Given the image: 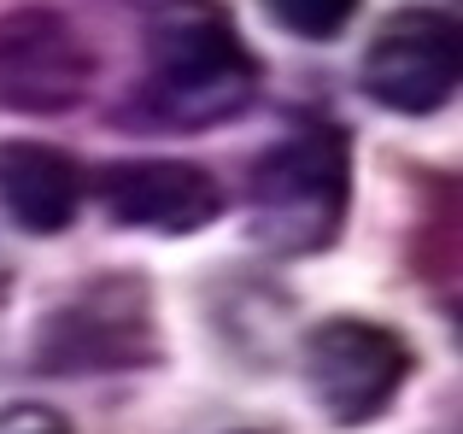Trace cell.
Returning <instances> with one entry per match:
<instances>
[{
	"label": "cell",
	"mask_w": 463,
	"mask_h": 434,
	"mask_svg": "<svg viewBox=\"0 0 463 434\" xmlns=\"http://www.w3.org/2000/svg\"><path fill=\"white\" fill-rule=\"evenodd\" d=\"M141 106L165 129H217L259 94V59L241 42L223 0H158L147 12Z\"/></svg>",
	"instance_id": "cell-1"
},
{
	"label": "cell",
	"mask_w": 463,
	"mask_h": 434,
	"mask_svg": "<svg viewBox=\"0 0 463 434\" xmlns=\"http://www.w3.org/2000/svg\"><path fill=\"white\" fill-rule=\"evenodd\" d=\"M252 241L276 259H311L335 247L352 206V141L328 118H306L252 165Z\"/></svg>",
	"instance_id": "cell-2"
},
{
	"label": "cell",
	"mask_w": 463,
	"mask_h": 434,
	"mask_svg": "<svg viewBox=\"0 0 463 434\" xmlns=\"http://www.w3.org/2000/svg\"><path fill=\"white\" fill-rule=\"evenodd\" d=\"M411 364L417 358H411L405 335L370 317H323L299 346L311 400L340 429H364L382 411H393V400L411 382Z\"/></svg>",
	"instance_id": "cell-3"
},
{
	"label": "cell",
	"mask_w": 463,
	"mask_h": 434,
	"mask_svg": "<svg viewBox=\"0 0 463 434\" xmlns=\"http://www.w3.org/2000/svg\"><path fill=\"white\" fill-rule=\"evenodd\" d=\"M158 353V323L141 276H100L59 299L35 329L42 370H124Z\"/></svg>",
	"instance_id": "cell-4"
},
{
	"label": "cell",
	"mask_w": 463,
	"mask_h": 434,
	"mask_svg": "<svg viewBox=\"0 0 463 434\" xmlns=\"http://www.w3.org/2000/svg\"><path fill=\"white\" fill-rule=\"evenodd\" d=\"M463 71L458 18L434 6H405L370 35L358 59V89L399 118H434L452 106Z\"/></svg>",
	"instance_id": "cell-5"
},
{
	"label": "cell",
	"mask_w": 463,
	"mask_h": 434,
	"mask_svg": "<svg viewBox=\"0 0 463 434\" xmlns=\"http://www.w3.org/2000/svg\"><path fill=\"white\" fill-rule=\"evenodd\" d=\"M94 82V47L53 6L0 12V106L6 112H71Z\"/></svg>",
	"instance_id": "cell-6"
},
{
	"label": "cell",
	"mask_w": 463,
	"mask_h": 434,
	"mask_svg": "<svg viewBox=\"0 0 463 434\" xmlns=\"http://www.w3.org/2000/svg\"><path fill=\"white\" fill-rule=\"evenodd\" d=\"M112 223L141 235H200L223 217V188L205 165L188 159H124L94 183Z\"/></svg>",
	"instance_id": "cell-7"
},
{
	"label": "cell",
	"mask_w": 463,
	"mask_h": 434,
	"mask_svg": "<svg viewBox=\"0 0 463 434\" xmlns=\"http://www.w3.org/2000/svg\"><path fill=\"white\" fill-rule=\"evenodd\" d=\"M89 176L65 147L47 141H0V212L30 235H59L77 223Z\"/></svg>",
	"instance_id": "cell-8"
},
{
	"label": "cell",
	"mask_w": 463,
	"mask_h": 434,
	"mask_svg": "<svg viewBox=\"0 0 463 434\" xmlns=\"http://www.w3.org/2000/svg\"><path fill=\"white\" fill-rule=\"evenodd\" d=\"M364 0H264L276 30L299 35V42H335L352 18H358Z\"/></svg>",
	"instance_id": "cell-9"
},
{
	"label": "cell",
	"mask_w": 463,
	"mask_h": 434,
	"mask_svg": "<svg viewBox=\"0 0 463 434\" xmlns=\"http://www.w3.org/2000/svg\"><path fill=\"white\" fill-rule=\"evenodd\" d=\"M0 434H71V423L59 411H47V405H6Z\"/></svg>",
	"instance_id": "cell-10"
},
{
	"label": "cell",
	"mask_w": 463,
	"mask_h": 434,
	"mask_svg": "<svg viewBox=\"0 0 463 434\" xmlns=\"http://www.w3.org/2000/svg\"><path fill=\"white\" fill-rule=\"evenodd\" d=\"M247 434H252V429H247Z\"/></svg>",
	"instance_id": "cell-11"
}]
</instances>
